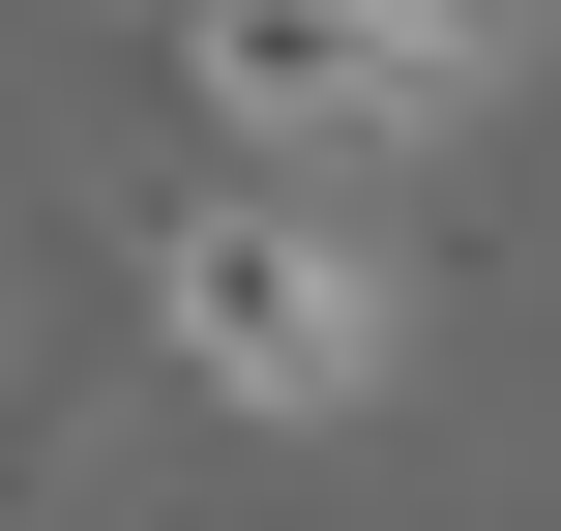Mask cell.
Listing matches in <instances>:
<instances>
[{
    "label": "cell",
    "mask_w": 561,
    "mask_h": 531,
    "mask_svg": "<svg viewBox=\"0 0 561 531\" xmlns=\"http://www.w3.org/2000/svg\"><path fill=\"white\" fill-rule=\"evenodd\" d=\"M533 59V0H178V89L237 148H444Z\"/></svg>",
    "instance_id": "2"
},
{
    "label": "cell",
    "mask_w": 561,
    "mask_h": 531,
    "mask_svg": "<svg viewBox=\"0 0 561 531\" xmlns=\"http://www.w3.org/2000/svg\"><path fill=\"white\" fill-rule=\"evenodd\" d=\"M118 296H148V355H178L207 414H385L414 325H444L325 177H148V207H118Z\"/></svg>",
    "instance_id": "1"
}]
</instances>
